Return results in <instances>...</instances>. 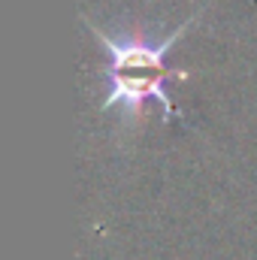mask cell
<instances>
[{"instance_id": "1", "label": "cell", "mask_w": 257, "mask_h": 260, "mask_svg": "<svg viewBox=\"0 0 257 260\" xmlns=\"http://www.w3.org/2000/svg\"><path fill=\"white\" fill-rule=\"evenodd\" d=\"M206 9H197L191 18H185L170 37H164L157 46H148L145 40H127V37H112L109 30H103L100 24H94L91 18L82 15V21L88 24V30L94 34V40L106 49L109 55V97L103 100V112H121V115H139L142 106L148 100H157L167 121L170 118H182L176 100L167 91L170 79H188V70H173L167 67L170 49L191 30L200 21Z\"/></svg>"}]
</instances>
